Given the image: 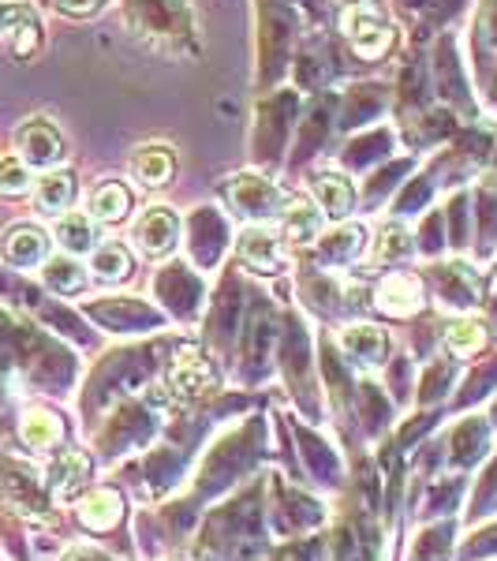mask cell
<instances>
[{
    "label": "cell",
    "instance_id": "52a82bcc",
    "mask_svg": "<svg viewBox=\"0 0 497 561\" xmlns=\"http://www.w3.org/2000/svg\"><path fill=\"white\" fill-rule=\"evenodd\" d=\"M180 240V221L173 210L165 206H153V210L142 217L139 229H135V243L147 259H169V251L176 248Z\"/></svg>",
    "mask_w": 497,
    "mask_h": 561
},
{
    "label": "cell",
    "instance_id": "7402d4cb",
    "mask_svg": "<svg viewBox=\"0 0 497 561\" xmlns=\"http://www.w3.org/2000/svg\"><path fill=\"white\" fill-rule=\"evenodd\" d=\"M86 479V457L83 454H76V449H68L65 457L53 465V472H49V483H53V491H57L60 497L76 491L79 483Z\"/></svg>",
    "mask_w": 497,
    "mask_h": 561
},
{
    "label": "cell",
    "instance_id": "4fadbf2b",
    "mask_svg": "<svg viewBox=\"0 0 497 561\" xmlns=\"http://www.w3.org/2000/svg\"><path fill=\"white\" fill-rule=\"evenodd\" d=\"M314 195H319V203H322V214H330V217H348L351 206H356V187L340 173L314 176Z\"/></svg>",
    "mask_w": 497,
    "mask_h": 561
},
{
    "label": "cell",
    "instance_id": "484cf974",
    "mask_svg": "<svg viewBox=\"0 0 497 561\" xmlns=\"http://www.w3.org/2000/svg\"><path fill=\"white\" fill-rule=\"evenodd\" d=\"M382 108V90L378 87H356L348 90V102H345V124H359L367 116H374Z\"/></svg>",
    "mask_w": 497,
    "mask_h": 561
},
{
    "label": "cell",
    "instance_id": "d6986e66",
    "mask_svg": "<svg viewBox=\"0 0 497 561\" xmlns=\"http://www.w3.org/2000/svg\"><path fill=\"white\" fill-rule=\"evenodd\" d=\"M203 386H210V367L198 356H180L173 370H169V389H176V393H195V389H203Z\"/></svg>",
    "mask_w": 497,
    "mask_h": 561
},
{
    "label": "cell",
    "instance_id": "ac0fdd59",
    "mask_svg": "<svg viewBox=\"0 0 497 561\" xmlns=\"http://www.w3.org/2000/svg\"><path fill=\"white\" fill-rule=\"evenodd\" d=\"M340 341H345V348L356 359H363V364H378V359L385 356V337L374 330V325H351Z\"/></svg>",
    "mask_w": 497,
    "mask_h": 561
},
{
    "label": "cell",
    "instance_id": "e575fe53",
    "mask_svg": "<svg viewBox=\"0 0 497 561\" xmlns=\"http://www.w3.org/2000/svg\"><path fill=\"white\" fill-rule=\"evenodd\" d=\"M494 102H497V71H494Z\"/></svg>",
    "mask_w": 497,
    "mask_h": 561
},
{
    "label": "cell",
    "instance_id": "d6a6232c",
    "mask_svg": "<svg viewBox=\"0 0 497 561\" xmlns=\"http://www.w3.org/2000/svg\"><path fill=\"white\" fill-rule=\"evenodd\" d=\"M23 20H31V12H26L23 4H0V31H8V26H20Z\"/></svg>",
    "mask_w": 497,
    "mask_h": 561
},
{
    "label": "cell",
    "instance_id": "603a6c76",
    "mask_svg": "<svg viewBox=\"0 0 497 561\" xmlns=\"http://www.w3.org/2000/svg\"><path fill=\"white\" fill-rule=\"evenodd\" d=\"M94 274L102 280H124L131 274V259L120 243H102L94 251Z\"/></svg>",
    "mask_w": 497,
    "mask_h": 561
},
{
    "label": "cell",
    "instance_id": "cb8c5ba5",
    "mask_svg": "<svg viewBox=\"0 0 497 561\" xmlns=\"http://www.w3.org/2000/svg\"><path fill=\"white\" fill-rule=\"evenodd\" d=\"M57 240L65 243L68 251H90L94 248V225L83 214H68L65 221L57 225Z\"/></svg>",
    "mask_w": 497,
    "mask_h": 561
},
{
    "label": "cell",
    "instance_id": "4316f807",
    "mask_svg": "<svg viewBox=\"0 0 497 561\" xmlns=\"http://www.w3.org/2000/svg\"><path fill=\"white\" fill-rule=\"evenodd\" d=\"M390 142H393V135L390 131H370L363 135V139H356L351 147L345 150V161H351V165H367L370 158H382L385 150H390Z\"/></svg>",
    "mask_w": 497,
    "mask_h": 561
},
{
    "label": "cell",
    "instance_id": "e0dca14e",
    "mask_svg": "<svg viewBox=\"0 0 497 561\" xmlns=\"http://www.w3.org/2000/svg\"><path fill=\"white\" fill-rule=\"evenodd\" d=\"M319 229H322V214L314 203H307V198H292V203L285 206V240L307 243Z\"/></svg>",
    "mask_w": 497,
    "mask_h": 561
},
{
    "label": "cell",
    "instance_id": "ba28073f",
    "mask_svg": "<svg viewBox=\"0 0 497 561\" xmlns=\"http://www.w3.org/2000/svg\"><path fill=\"white\" fill-rule=\"evenodd\" d=\"M15 142H20V153H23V165H53V161H60V153H65V142H60V131L53 128L49 121H26L20 135H15Z\"/></svg>",
    "mask_w": 497,
    "mask_h": 561
},
{
    "label": "cell",
    "instance_id": "9a60e30c",
    "mask_svg": "<svg viewBox=\"0 0 497 561\" xmlns=\"http://www.w3.org/2000/svg\"><path fill=\"white\" fill-rule=\"evenodd\" d=\"M192 225H195V259L203 266H213V259L221 255L224 240H229L224 237V221L213 210H198L192 217Z\"/></svg>",
    "mask_w": 497,
    "mask_h": 561
},
{
    "label": "cell",
    "instance_id": "5bb4252c",
    "mask_svg": "<svg viewBox=\"0 0 497 561\" xmlns=\"http://www.w3.org/2000/svg\"><path fill=\"white\" fill-rule=\"evenodd\" d=\"M128 214H131V192H128V187L116 184V180L94 187V195H90V217H97L102 225H116V221H124Z\"/></svg>",
    "mask_w": 497,
    "mask_h": 561
},
{
    "label": "cell",
    "instance_id": "f1b7e54d",
    "mask_svg": "<svg viewBox=\"0 0 497 561\" xmlns=\"http://www.w3.org/2000/svg\"><path fill=\"white\" fill-rule=\"evenodd\" d=\"M446 345L449 352H456V356H472V352L486 345V330L478 322H456L453 330H449Z\"/></svg>",
    "mask_w": 497,
    "mask_h": 561
},
{
    "label": "cell",
    "instance_id": "30bf717a",
    "mask_svg": "<svg viewBox=\"0 0 497 561\" xmlns=\"http://www.w3.org/2000/svg\"><path fill=\"white\" fill-rule=\"evenodd\" d=\"M176 173V153L173 147H161V142H150L131 158V176L147 187H165Z\"/></svg>",
    "mask_w": 497,
    "mask_h": 561
},
{
    "label": "cell",
    "instance_id": "836d02e7",
    "mask_svg": "<svg viewBox=\"0 0 497 561\" xmlns=\"http://www.w3.org/2000/svg\"><path fill=\"white\" fill-rule=\"evenodd\" d=\"M483 23H486V31H490L494 45H497V0H490V4H486V15H483Z\"/></svg>",
    "mask_w": 497,
    "mask_h": 561
},
{
    "label": "cell",
    "instance_id": "4dcf8cb0",
    "mask_svg": "<svg viewBox=\"0 0 497 561\" xmlns=\"http://www.w3.org/2000/svg\"><path fill=\"white\" fill-rule=\"evenodd\" d=\"M31 187V173H26V165L20 158H4L0 161V192L4 195H20Z\"/></svg>",
    "mask_w": 497,
    "mask_h": 561
},
{
    "label": "cell",
    "instance_id": "8fae6325",
    "mask_svg": "<svg viewBox=\"0 0 497 561\" xmlns=\"http://www.w3.org/2000/svg\"><path fill=\"white\" fill-rule=\"evenodd\" d=\"M0 251H4V259L12 262V266H38L45 259V251H49V240H45V232L34 229V225H15L4 237V243H0Z\"/></svg>",
    "mask_w": 497,
    "mask_h": 561
},
{
    "label": "cell",
    "instance_id": "ffe728a7",
    "mask_svg": "<svg viewBox=\"0 0 497 561\" xmlns=\"http://www.w3.org/2000/svg\"><path fill=\"white\" fill-rule=\"evenodd\" d=\"M23 442L26 446H34V449H45V446H57L60 442V420L57 415H49V412H26L23 415Z\"/></svg>",
    "mask_w": 497,
    "mask_h": 561
},
{
    "label": "cell",
    "instance_id": "8992f818",
    "mask_svg": "<svg viewBox=\"0 0 497 561\" xmlns=\"http://www.w3.org/2000/svg\"><path fill=\"white\" fill-rule=\"evenodd\" d=\"M224 195H229L232 206H236L240 214H247V217H274L277 206H281V195H277L274 180H266L262 173L236 176Z\"/></svg>",
    "mask_w": 497,
    "mask_h": 561
},
{
    "label": "cell",
    "instance_id": "44dd1931",
    "mask_svg": "<svg viewBox=\"0 0 497 561\" xmlns=\"http://www.w3.org/2000/svg\"><path fill=\"white\" fill-rule=\"evenodd\" d=\"M79 517H83L86 528H108V524L120 520V497L113 491H97L90 494L83 505H79Z\"/></svg>",
    "mask_w": 497,
    "mask_h": 561
},
{
    "label": "cell",
    "instance_id": "83f0119b",
    "mask_svg": "<svg viewBox=\"0 0 497 561\" xmlns=\"http://www.w3.org/2000/svg\"><path fill=\"white\" fill-rule=\"evenodd\" d=\"M408 251H412V237H408V229L404 225H385L382 229V237H378V259L382 262H401V259H408Z\"/></svg>",
    "mask_w": 497,
    "mask_h": 561
},
{
    "label": "cell",
    "instance_id": "5b68a950",
    "mask_svg": "<svg viewBox=\"0 0 497 561\" xmlns=\"http://www.w3.org/2000/svg\"><path fill=\"white\" fill-rule=\"evenodd\" d=\"M434 87H438V98L453 102L472 113V94H467V71L460 65V53H456V38L446 34L434 49Z\"/></svg>",
    "mask_w": 497,
    "mask_h": 561
},
{
    "label": "cell",
    "instance_id": "1f68e13d",
    "mask_svg": "<svg viewBox=\"0 0 497 561\" xmlns=\"http://www.w3.org/2000/svg\"><path fill=\"white\" fill-rule=\"evenodd\" d=\"M57 8L71 20H90V15H97L105 8V0H57Z\"/></svg>",
    "mask_w": 497,
    "mask_h": 561
},
{
    "label": "cell",
    "instance_id": "9c48e42d",
    "mask_svg": "<svg viewBox=\"0 0 497 561\" xmlns=\"http://www.w3.org/2000/svg\"><path fill=\"white\" fill-rule=\"evenodd\" d=\"M378 307L393 319H404V314H415L423 307V288L412 274H390L378 288Z\"/></svg>",
    "mask_w": 497,
    "mask_h": 561
},
{
    "label": "cell",
    "instance_id": "277c9868",
    "mask_svg": "<svg viewBox=\"0 0 497 561\" xmlns=\"http://www.w3.org/2000/svg\"><path fill=\"white\" fill-rule=\"evenodd\" d=\"M296 121V94L292 90H277L266 102L258 105V121H255V150L262 158L274 161L281 153L288 139V124Z\"/></svg>",
    "mask_w": 497,
    "mask_h": 561
},
{
    "label": "cell",
    "instance_id": "6da1fadb",
    "mask_svg": "<svg viewBox=\"0 0 497 561\" xmlns=\"http://www.w3.org/2000/svg\"><path fill=\"white\" fill-rule=\"evenodd\" d=\"M124 20L135 38L165 57H195L203 45L187 0H124Z\"/></svg>",
    "mask_w": 497,
    "mask_h": 561
},
{
    "label": "cell",
    "instance_id": "3957f363",
    "mask_svg": "<svg viewBox=\"0 0 497 561\" xmlns=\"http://www.w3.org/2000/svg\"><path fill=\"white\" fill-rule=\"evenodd\" d=\"M288 38H292V20H288L285 8L269 4L262 12V26H258V71L262 83H277L281 71L288 68Z\"/></svg>",
    "mask_w": 497,
    "mask_h": 561
},
{
    "label": "cell",
    "instance_id": "d4e9b609",
    "mask_svg": "<svg viewBox=\"0 0 497 561\" xmlns=\"http://www.w3.org/2000/svg\"><path fill=\"white\" fill-rule=\"evenodd\" d=\"M45 285H49L53 293H79L83 270L71 259H49V266H45Z\"/></svg>",
    "mask_w": 497,
    "mask_h": 561
},
{
    "label": "cell",
    "instance_id": "2e32d148",
    "mask_svg": "<svg viewBox=\"0 0 497 561\" xmlns=\"http://www.w3.org/2000/svg\"><path fill=\"white\" fill-rule=\"evenodd\" d=\"M71 195H76V176H71L68 169H53V173H45L38 180V187H34V198H38V210L42 214L68 210Z\"/></svg>",
    "mask_w": 497,
    "mask_h": 561
},
{
    "label": "cell",
    "instance_id": "7c38bea8",
    "mask_svg": "<svg viewBox=\"0 0 497 561\" xmlns=\"http://www.w3.org/2000/svg\"><path fill=\"white\" fill-rule=\"evenodd\" d=\"M240 259L247 262V266L262 270V274H274V270L281 266V240L266 229H247L240 237Z\"/></svg>",
    "mask_w": 497,
    "mask_h": 561
},
{
    "label": "cell",
    "instance_id": "7a4b0ae2",
    "mask_svg": "<svg viewBox=\"0 0 497 561\" xmlns=\"http://www.w3.org/2000/svg\"><path fill=\"white\" fill-rule=\"evenodd\" d=\"M340 31H345L348 45L363 60L385 57L396 42V26L390 23V15H385V8L378 0H348L340 8Z\"/></svg>",
    "mask_w": 497,
    "mask_h": 561
},
{
    "label": "cell",
    "instance_id": "f546056e",
    "mask_svg": "<svg viewBox=\"0 0 497 561\" xmlns=\"http://www.w3.org/2000/svg\"><path fill=\"white\" fill-rule=\"evenodd\" d=\"M359 243H363V229H359V225H348V229H340L337 237L325 240V243H322V251H325L330 259H340V262H345L348 255H356Z\"/></svg>",
    "mask_w": 497,
    "mask_h": 561
}]
</instances>
